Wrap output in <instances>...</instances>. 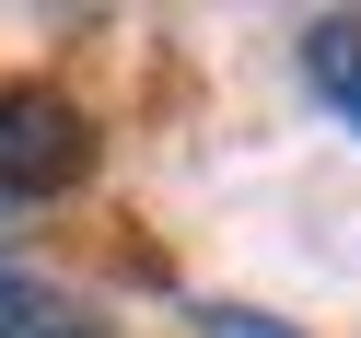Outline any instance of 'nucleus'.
<instances>
[{
  "mask_svg": "<svg viewBox=\"0 0 361 338\" xmlns=\"http://www.w3.org/2000/svg\"><path fill=\"white\" fill-rule=\"evenodd\" d=\"M0 338H105V315H82L71 291L24 280V268H0Z\"/></svg>",
  "mask_w": 361,
  "mask_h": 338,
  "instance_id": "3",
  "label": "nucleus"
},
{
  "mask_svg": "<svg viewBox=\"0 0 361 338\" xmlns=\"http://www.w3.org/2000/svg\"><path fill=\"white\" fill-rule=\"evenodd\" d=\"M303 82L361 128V12H314L303 24Z\"/></svg>",
  "mask_w": 361,
  "mask_h": 338,
  "instance_id": "2",
  "label": "nucleus"
},
{
  "mask_svg": "<svg viewBox=\"0 0 361 338\" xmlns=\"http://www.w3.org/2000/svg\"><path fill=\"white\" fill-rule=\"evenodd\" d=\"M198 327H210V338H280V327H268V315H245V303H210V315H198Z\"/></svg>",
  "mask_w": 361,
  "mask_h": 338,
  "instance_id": "4",
  "label": "nucleus"
},
{
  "mask_svg": "<svg viewBox=\"0 0 361 338\" xmlns=\"http://www.w3.org/2000/svg\"><path fill=\"white\" fill-rule=\"evenodd\" d=\"M94 175V117L47 82H0V198H59Z\"/></svg>",
  "mask_w": 361,
  "mask_h": 338,
  "instance_id": "1",
  "label": "nucleus"
}]
</instances>
